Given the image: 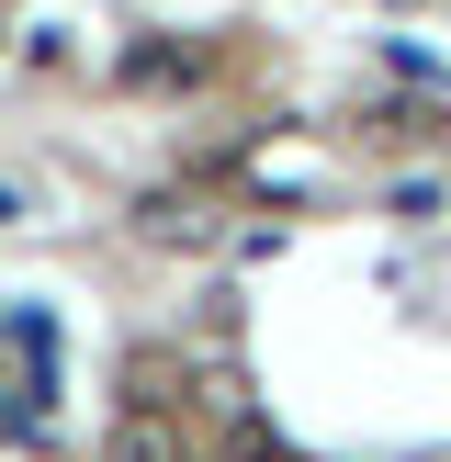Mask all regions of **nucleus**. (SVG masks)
Returning a JSON list of instances; mask_svg holds the SVG:
<instances>
[{"instance_id":"nucleus-1","label":"nucleus","mask_w":451,"mask_h":462,"mask_svg":"<svg viewBox=\"0 0 451 462\" xmlns=\"http://www.w3.org/2000/svg\"><path fill=\"white\" fill-rule=\"evenodd\" d=\"M102 462H203V451L180 440V418H158V406H135V418H113Z\"/></svg>"}]
</instances>
